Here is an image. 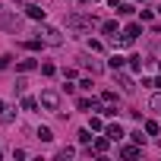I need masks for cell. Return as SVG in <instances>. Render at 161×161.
Instances as JSON below:
<instances>
[{
    "label": "cell",
    "instance_id": "cell-15",
    "mask_svg": "<svg viewBox=\"0 0 161 161\" xmlns=\"http://www.w3.org/2000/svg\"><path fill=\"white\" fill-rule=\"evenodd\" d=\"M108 142H111V139H95V152H98V155L108 152Z\"/></svg>",
    "mask_w": 161,
    "mask_h": 161
},
{
    "label": "cell",
    "instance_id": "cell-21",
    "mask_svg": "<svg viewBox=\"0 0 161 161\" xmlns=\"http://www.w3.org/2000/svg\"><path fill=\"white\" fill-rule=\"evenodd\" d=\"M25 47H29V51H38V47H41V41H38V38H32V41H25Z\"/></svg>",
    "mask_w": 161,
    "mask_h": 161
},
{
    "label": "cell",
    "instance_id": "cell-20",
    "mask_svg": "<svg viewBox=\"0 0 161 161\" xmlns=\"http://www.w3.org/2000/svg\"><path fill=\"white\" fill-rule=\"evenodd\" d=\"M148 104H152V111H161V95H152V101H148Z\"/></svg>",
    "mask_w": 161,
    "mask_h": 161
},
{
    "label": "cell",
    "instance_id": "cell-4",
    "mask_svg": "<svg viewBox=\"0 0 161 161\" xmlns=\"http://www.w3.org/2000/svg\"><path fill=\"white\" fill-rule=\"evenodd\" d=\"M117 82H120V89H123V92H133V89H136V82H133L126 73H120V69H117Z\"/></svg>",
    "mask_w": 161,
    "mask_h": 161
},
{
    "label": "cell",
    "instance_id": "cell-24",
    "mask_svg": "<svg viewBox=\"0 0 161 161\" xmlns=\"http://www.w3.org/2000/svg\"><path fill=\"white\" fill-rule=\"evenodd\" d=\"M155 89H161V76H158V79H155Z\"/></svg>",
    "mask_w": 161,
    "mask_h": 161
},
{
    "label": "cell",
    "instance_id": "cell-18",
    "mask_svg": "<svg viewBox=\"0 0 161 161\" xmlns=\"http://www.w3.org/2000/svg\"><path fill=\"white\" fill-rule=\"evenodd\" d=\"M89 130H104V123H101V117H92V120H89Z\"/></svg>",
    "mask_w": 161,
    "mask_h": 161
},
{
    "label": "cell",
    "instance_id": "cell-19",
    "mask_svg": "<svg viewBox=\"0 0 161 161\" xmlns=\"http://www.w3.org/2000/svg\"><path fill=\"white\" fill-rule=\"evenodd\" d=\"M73 155H76V148H69V145H66V148H60V152H57V158H73Z\"/></svg>",
    "mask_w": 161,
    "mask_h": 161
},
{
    "label": "cell",
    "instance_id": "cell-12",
    "mask_svg": "<svg viewBox=\"0 0 161 161\" xmlns=\"http://www.w3.org/2000/svg\"><path fill=\"white\" fill-rule=\"evenodd\" d=\"M79 142L89 145V142H92V130H79Z\"/></svg>",
    "mask_w": 161,
    "mask_h": 161
},
{
    "label": "cell",
    "instance_id": "cell-23",
    "mask_svg": "<svg viewBox=\"0 0 161 161\" xmlns=\"http://www.w3.org/2000/svg\"><path fill=\"white\" fill-rule=\"evenodd\" d=\"M108 3H111V7H120V0H108Z\"/></svg>",
    "mask_w": 161,
    "mask_h": 161
},
{
    "label": "cell",
    "instance_id": "cell-1",
    "mask_svg": "<svg viewBox=\"0 0 161 161\" xmlns=\"http://www.w3.org/2000/svg\"><path fill=\"white\" fill-rule=\"evenodd\" d=\"M41 108H44V111H51V114H60V95H57L54 89L41 92Z\"/></svg>",
    "mask_w": 161,
    "mask_h": 161
},
{
    "label": "cell",
    "instance_id": "cell-26",
    "mask_svg": "<svg viewBox=\"0 0 161 161\" xmlns=\"http://www.w3.org/2000/svg\"><path fill=\"white\" fill-rule=\"evenodd\" d=\"M136 3H145V0H136Z\"/></svg>",
    "mask_w": 161,
    "mask_h": 161
},
{
    "label": "cell",
    "instance_id": "cell-14",
    "mask_svg": "<svg viewBox=\"0 0 161 161\" xmlns=\"http://www.w3.org/2000/svg\"><path fill=\"white\" fill-rule=\"evenodd\" d=\"M158 130H161V126H158L155 120H148V123H145V133H148V136H158Z\"/></svg>",
    "mask_w": 161,
    "mask_h": 161
},
{
    "label": "cell",
    "instance_id": "cell-13",
    "mask_svg": "<svg viewBox=\"0 0 161 161\" xmlns=\"http://www.w3.org/2000/svg\"><path fill=\"white\" fill-rule=\"evenodd\" d=\"M117 13H120V16H130V13H136V10H133V3H120Z\"/></svg>",
    "mask_w": 161,
    "mask_h": 161
},
{
    "label": "cell",
    "instance_id": "cell-22",
    "mask_svg": "<svg viewBox=\"0 0 161 161\" xmlns=\"http://www.w3.org/2000/svg\"><path fill=\"white\" fill-rule=\"evenodd\" d=\"M130 66L133 69H142V57H130Z\"/></svg>",
    "mask_w": 161,
    "mask_h": 161
},
{
    "label": "cell",
    "instance_id": "cell-25",
    "mask_svg": "<svg viewBox=\"0 0 161 161\" xmlns=\"http://www.w3.org/2000/svg\"><path fill=\"white\" fill-rule=\"evenodd\" d=\"M3 111H7V104H3V101H0V114H3Z\"/></svg>",
    "mask_w": 161,
    "mask_h": 161
},
{
    "label": "cell",
    "instance_id": "cell-3",
    "mask_svg": "<svg viewBox=\"0 0 161 161\" xmlns=\"http://www.w3.org/2000/svg\"><path fill=\"white\" fill-rule=\"evenodd\" d=\"M25 16L35 19V22H44V10H41L38 3H29V7H25Z\"/></svg>",
    "mask_w": 161,
    "mask_h": 161
},
{
    "label": "cell",
    "instance_id": "cell-16",
    "mask_svg": "<svg viewBox=\"0 0 161 161\" xmlns=\"http://www.w3.org/2000/svg\"><path fill=\"white\" fill-rule=\"evenodd\" d=\"M41 73H44V76H54L57 66H54V63H41Z\"/></svg>",
    "mask_w": 161,
    "mask_h": 161
},
{
    "label": "cell",
    "instance_id": "cell-2",
    "mask_svg": "<svg viewBox=\"0 0 161 161\" xmlns=\"http://www.w3.org/2000/svg\"><path fill=\"white\" fill-rule=\"evenodd\" d=\"M41 35H44V41H47V44H63V35H60L57 29H51V25H44V32H41Z\"/></svg>",
    "mask_w": 161,
    "mask_h": 161
},
{
    "label": "cell",
    "instance_id": "cell-5",
    "mask_svg": "<svg viewBox=\"0 0 161 161\" xmlns=\"http://www.w3.org/2000/svg\"><path fill=\"white\" fill-rule=\"evenodd\" d=\"M101 32H104L108 38H117V35H120V29H117V22H114V19H108V22H101Z\"/></svg>",
    "mask_w": 161,
    "mask_h": 161
},
{
    "label": "cell",
    "instance_id": "cell-7",
    "mask_svg": "<svg viewBox=\"0 0 161 161\" xmlns=\"http://www.w3.org/2000/svg\"><path fill=\"white\" fill-rule=\"evenodd\" d=\"M120 155H123V158H139V155H142V148H139V142H136V145H123V152H120Z\"/></svg>",
    "mask_w": 161,
    "mask_h": 161
},
{
    "label": "cell",
    "instance_id": "cell-17",
    "mask_svg": "<svg viewBox=\"0 0 161 161\" xmlns=\"http://www.w3.org/2000/svg\"><path fill=\"white\" fill-rule=\"evenodd\" d=\"M22 108H25V111H35L38 101H35V98H22Z\"/></svg>",
    "mask_w": 161,
    "mask_h": 161
},
{
    "label": "cell",
    "instance_id": "cell-11",
    "mask_svg": "<svg viewBox=\"0 0 161 161\" xmlns=\"http://www.w3.org/2000/svg\"><path fill=\"white\" fill-rule=\"evenodd\" d=\"M38 139H41V142H51V139H54V133H51L47 126H38Z\"/></svg>",
    "mask_w": 161,
    "mask_h": 161
},
{
    "label": "cell",
    "instance_id": "cell-8",
    "mask_svg": "<svg viewBox=\"0 0 161 161\" xmlns=\"http://www.w3.org/2000/svg\"><path fill=\"white\" fill-rule=\"evenodd\" d=\"M16 69H19V73H32V69H38V60H19Z\"/></svg>",
    "mask_w": 161,
    "mask_h": 161
},
{
    "label": "cell",
    "instance_id": "cell-9",
    "mask_svg": "<svg viewBox=\"0 0 161 161\" xmlns=\"http://www.w3.org/2000/svg\"><path fill=\"white\" fill-rule=\"evenodd\" d=\"M123 63H126V60H123V57H120V54H114V57H111V60H108V66H111V69H114V73H117V69H123Z\"/></svg>",
    "mask_w": 161,
    "mask_h": 161
},
{
    "label": "cell",
    "instance_id": "cell-10",
    "mask_svg": "<svg viewBox=\"0 0 161 161\" xmlns=\"http://www.w3.org/2000/svg\"><path fill=\"white\" fill-rule=\"evenodd\" d=\"M101 101H104V104H117V92H111V89L101 92Z\"/></svg>",
    "mask_w": 161,
    "mask_h": 161
},
{
    "label": "cell",
    "instance_id": "cell-6",
    "mask_svg": "<svg viewBox=\"0 0 161 161\" xmlns=\"http://www.w3.org/2000/svg\"><path fill=\"white\" fill-rule=\"evenodd\" d=\"M104 133H108V139H111V142H117V139H123V126H120V123H111V126H108Z\"/></svg>",
    "mask_w": 161,
    "mask_h": 161
}]
</instances>
